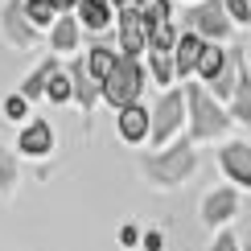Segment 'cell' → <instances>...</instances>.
<instances>
[{
    "instance_id": "cell-1",
    "label": "cell",
    "mask_w": 251,
    "mask_h": 251,
    "mask_svg": "<svg viewBox=\"0 0 251 251\" xmlns=\"http://www.w3.org/2000/svg\"><path fill=\"white\" fill-rule=\"evenodd\" d=\"M136 95H140V66H136V58H120L116 70L107 75V82H103V99L116 103V107H132Z\"/></svg>"
},
{
    "instance_id": "cell-2",
    "label": "cell",
    "mask_w": 251,
    "mask_h": 251,
    "mask_svg": "<svg viewBox=\"0 0 251 251\" xmlns=\"http://www.w3.org/2000/svg\"><path fill=\"white\" fill-rule=\"evenodd\" d=\"M190 116H194V136H214L226 128L223 107H214L202 87H190Z\"/></svg>"
},
{
    "instance_id": "cell-3",
    "label": "cell",
    "mask_w": 251,
    "mask_h": 251,
    "mask_svg": "<svg viewBox=\"0 0 251 251\" xmlns=\"http://www.w3.org/2000/svg\"><path fill=\"white\" fill-rule=\"evenodd\" d=\"M190 33H198V37H223L226 33V13L218 0H206V4H198L190 13Z\"/></svg>"
},
{
    "instance_id": "cell-4",
    "label": "cell",
    "mask_w": 251,
    "mask_h": 251,
    "mask_svg": "<svg viewBox=\"0 0 251 251\" xmlns=\"http://www.w3.org/2000/svg\"><path fill=\"white\" fill-rule=\"evenodd\" d=\"M120 46H124V58H136L144 46H149V29H144L140 8H124V17H120Z\"/></svg>"
},
{
    "instance_id": "cell-5",
    "label": "cell",
    "mask_w": 251,
    "mask_h": 251,
    "mask_svg": "<svg viewBox=\"0 0 251 251\" xmlns=\"http://www.w3.org/2000/svg\"><path fill=\"white\" fill-rule=\"evenodd\" d=\"M149 169L161 177V181H181V177L194 169V152H190V144H177L169 156H156Z\"/></svg>"
},
{
    "instance_id": "cell-6",
    "label": "cell",
    "mask_w": 251,
    "mask_h": 251,
    "mask_svg": "<svg viewBox=\"0 0 251 251\" xmlns=\"http://www.w3.org/2000/svg\"><path fill=\"white\" fill-rule=\"evenodd\" d=\"M177 124H181V95H165L161 99V107H156V116H152V140L161 144V140H169V136L177 132Z\"/></svg>"
},
{
    "instance_id": "cell-7",
    "label": "cell",
    "mask_w": 251,
    "mask_h": 251,
    "mask_svg": "<svg viewBox=\"0 0 251 251\" xmlns=\"http://www.w3.org/2000/svg\"><path fill=\"white\" fill-rule=\"evenodd\" d=\"M223 169L231 173L239 185H251V149L247 144H226L223 149Z\"/></svg>"
},
{
    "instance_id": "cell-8",
    "label": "cell",
    "mask_w": 251,
    "mask_h": 251,
    "mask_svg": "<svg viewBox=\"0 0 251 251\" xmlns=\"http://www.w3.org/2000/svg\"><path fill=\"white\" fill-rule=\"evenodd\" d=\"M202 50H206L202 37H198V33H185L181 41H177V62H173V70H177V75H190L198 62H202Z\"/></svg>"
},
{
    "instance_id": "cell-9",
    "label": "cell",
    "mask_w": 251,
    "mask_h": 251,
    "mask_svg": "<svg viewBox=\"0 0 251 251\" xmlns=\"http://www.w3.org/2000/svg\"><path fill=\"white\" fill-rule=\"evenodd\" d=\"M149 128H152V116L144 107H124L120 111V136H128V140H140V136H149Z\"/></svg>"
},
{
    "instance_id": "cell-10",
    "label": "cell",
    "mask_w": 251,
    "mask_h": 251,
    "mask_svg": "<svg viewBox=\"0 0 251 251\" xmlns=\"http://www.w3.org/2000/svg\"><path fill=\"white\" fill-rule=\"evenodd\" d=\"M54 144V132H50V124H29L25 132H21V152H29V156H41Z\"/></svg>"
},
{
    "instance_id": "cell-11",
    "label": "cell",
    "mask_w": 251,
    "mask_h": 251,
    "mask_svg": "<svg viewBox=\"0 0 251 251\" xmlns=\"http://www.w3.org/2000/svg\"><path fill=\"white\" fill-rule=\"evenodd\" d=\"M206 223H223V218H231L235 214V194L231 190H218V194H210L206 198Z\"/></svg>"
},
{
    "instance_id": "cell-12",
    "label": "cell",
    "mask_w": 251,
    "mask_h": 251,
    "mask_svg": "<svg viewBox=\"0 0 251 251\" xmlns=\"http://www.w3.org/2000/svg\"><path fill=\"white\" fill-rule=\"evenodd\" d=\"M116 54H111V50H91V58H87V75L91 78H99V82H107V75H111V70H116Z\"/></svg>"
},
{
    "instance_id": "cell-13",
    "label": "cell",
    "mask_w": 251,
    "mask_h": 251,
    "mask_svg": "<svg viewBox=\"0 0 251 251\" xmlns=\"http://www.w3.org/2000/svg\"><path fill=\"white\" fill-rule=\"evenodd\" d=\"M78 17L87 29H103L107 25V0H78Z\"/></svg>"
},
{
    "instance_id": "cell-14",
    "label": "cell",
    "mask_w": 251,
    "mask_h": 251,
    "mask_svg": "<svg viewBox=\"0 0 251 251\" xmlns=\"http://www.w3.org/2000/svg\"><path fill=\"white\" fill-rule=\"evenodd\" d=\"M70 87H75V99L82 103V107L95 103V87H91V78H87V66H75V70H70Z\"/></svg>"
},
{
    "instance_id": "cell-15",
    "label": "cell",
    "mask_w": 251,
    "mask_h": 251,
    "mask_svg": "<svg viewBox=\"0 0 251 251\" xmlns=\"http://www.w3.org/2000/svg\"><path fill=\"white\" fill-rule=\"evenodd\" d=\"M235 116L239 120H251V78H247V70H239V87H235Z\"/></svg>"
},
{
    "instance_id": "cell-16",
    "label": "cell",
    "mask_w": 251,
    "mask_h": 251,
    "mask_svg": "<svg viewBox=\"0 0 251 251\" xmlns=\"http://www.w3.org/2000/svg\"><path fill=\"white\" fill-rule=\"evenodd\" d=\"M239 70H243L239 62H231V66H223V70H218V75L210 78V82H214V95H223V99H231V95H235V87H239V82H235V75H239Z\"/></svg>"
},
{
    "instance_id": "cell-17",
    "label": "cell",
    "mask_w": 251,
    "mask_h": 251,
    "mask_svg": "<svg viewBox=\"0 0 251 251\" xmlns=\"http://www.w3.org/2000/svg\"><path fill=\"white\" fill-rule=\"evenodd\" d=\"M223 66H226V54H223L218 46H206V50H202V62H198V70H202L206 78H214Z\"/></svg>"
},
{
    "instance_id": "cell-18",
    "label": "cell",
    "mask_w": 251,
    "mask_h": 251,
    "mask_svg": "<svg viewBox=\"0 0 251 251\" xmlns=\"http://www.w3.org/2000/svg\"><path fill=\"white\" fill-rule=\"evenodd\" d=\"M144 29H149V50H161V54H165L169 46H177V41H173V29H169V21H161V25H144Z\"/></svg>"
},
{
    "instance_id": "cell-19",
    "label": "cell",
    "mask_w": 251,
    "mask_h": 251,
    "mask_svg": "<svg viewBox=\"0 0 251 251\" xmlns=\"http://www.w3.org/2000/svg\"><path fill=\"white\" fill-rule=\"evenodd\" d=\"M46 95L54 99V103L70 99V95H75V87H70V75H58V70H54V75H50V82H46Z\"/></svg>"
},
{
    "instance_id": "cell-20",
    "label": "cell",
    "mask_w": 251,
    "mask_h": 251,
    "mask_svg": "<svg viewBox=\"0 0 251 251\" xmlns=\"http://www.w3.org/2000/svg\"><path fill=\"white\" fill-rule=\"evenodd\" d=\"M54 70H58V62H46V66H41L37 75L25 82V99H29V95H46V82H50V75H54Z\"/></svg>"
},
{
    "instance_id": "cell-21",
    "label": "cell",
    "mask_w": 251,
    "mask_h": 251,
    "mask_svg": "<svg viewBox=\"0 0 251 251\" xmlns=\"http://www.w3.org/2000/svg\"><path fill=\"white\" fill-rule=\"evenodd\" d=\"M25 17L37 21V25H50V21H54V4H50V0H29V4H25Z\"/></svg>"
},
{
    "instance_id": "cell-22",
    "label": "cell",
    "mask_w": 251,
    "mask_h": 251,
    "mask_svg": "<svg viewBox=\"0 0 251 251\" xmlns=\"http://www.w3.org/2000/svg\"><path fill=\"white\" fill-rule=\"evenodd\" d=\"M78 41V29H75V21H58V29H54V46L58 50H70Z\"/></svg>"
},
{
    "instance_id": "cell-23",
    "label": "cell",
    "mask_w": 251,
    "mask_h": 251,
    "mask_svg": "<svg viewBox=\"0 0 251 251\" xmlns=\"http://www.w3.org/2000/svg\"><path fill=\"white\" fill-rule=\"evenodd\" d=\"M152 75H156V82H169L177 70H173V62L161 54V50H152Z\"/></svg>"
},
{
    "instance_id": "cell-24",
    "label": "cell",
    "mask_w": 251,
    "mask_h": 251,
    "mask_svg": "<svg viewBox=\"0 0 251 251\" xmlns=\"http://www.w3.org/2000/svg\"><path fill=\"white\" fill-rule=\"evenodd\" d=\"M226 13L235 21H251V0H226Z\"/></svg>"
},
{
    "instance_id": "cell-25",
    "label": "cell",
    "mask_w": 251,
    "mask_h": 251,
    "mask_svg": "<svg viewBox=\"0 0 251 251\" xmlns=\"http://www.w3.org/2000/svg\"><path fill=\"white\" fill-rule=\"evenodd\" d=\"M4 116H8V120H21V116H25V99H21V95H13V99L4 103Z\"/></svg>"
},
{
    "instance_id": "cell-26",
    "label": "cell",
    "mask_w": 251,
    "mask_h": 251,
    "mask_svg": "<svg viewBox=\"0 0 251 251\" xmlns=\"http://www.w3.org/2000/svg\"><path fill=\"white\" fill-rule=\"evenodd\" d=\"M161 243H165V239L156 235V231H152V235H144V247H149V251H161Z\"/></svg>"
},
{
    "instance_id": "cell-27",
    "label": "cell",
    "mask_w": 251,
    "mask_h": 251,
    "mask_svg": "<svg viewBox=\"0 0 251 251\" xmlns=\"http://www.w3.org/2000/svg\"><path fill=\"white\" fill-rule=\"evenodd\" d=\"M214 251H235V239H231V235H223V239L214 243Z\"/></svg>"
},
{
    "instance_id": "cell-28",
    "label": "cell",
    "mask_w": 251,
    "mask_h": 251,
    "mask_svg": "<svg viewBox=\"0 0 251 251\" xmlns=\"http://www.w3.org/2000/svg\"><path fill=\"white\" fill-rule=\"evenodd\" d=\"M50 4H54V8H75L78 0H50Z\"/></svg>"
}]
</instances>
